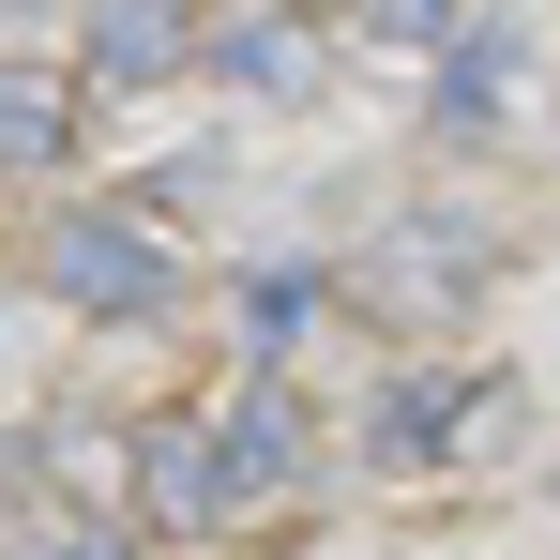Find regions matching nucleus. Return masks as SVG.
Here are the masks:
<instances>
[{"label":"nucleus","mask_w":560,"mask_h":560,"mask_svg":"<svg viewBox=\"0 0 560 560\" xmlns=\"http://www.w3.org/2000/svg\"><path fill=\"white\" fill-rule=\"evenodd\" d=\"M46 303L61 318H106V334H167L183 318V243L152 228V212H121V197H77V212H46Z\"/></svg>","instance_id":"1"},{"label":"nucleus","mask_w":560,"mask_h":560,"mask_svg":"<svg viewBox=\"0 0 560 560\" xmlns=\"http://www.w3.org/2000/svg\"><path fill=\"white\" fill-rule=\"evenodd\" d=\"M469 288H485V228H469V212H394L364 243V318H394V334L469 318Z\"/></svg>","instance_id":"2"},{"label":"nucleus","mask_w":560,"mask_h":560,"mask_svg":"<svg viewBox=\"0 0 560 560\" xmlns=\"http://www.w3.org/2000/svg\"><path fill=\"white\" fill-rule=\"evenodd\" d=\"M197 77V0H92V31H77V92H167Z\"/></svg>","instance_id":"3"},{"label":"nucleus","mask_w":560,"mask_h":560,"mask_svg":"<svg viewBox=\"0 0 560 560\" xmlns=\"http://www.w3.org/2000/svg\"><path fill=\"white\" fill-rule=\"evenodd\" d=\"M197 61H212L243 106H318V92H334L318 15H273V0H258V15H228V31H197Z\"/></svg>","instance_id":"4"},{"label":"nucleus","mask_w":560,"mask_h":560,"mask_svg":"<svg viewBox=\"0 0 560 560\" xmlns=\"http://www.w3.org/2000/svg\"><path fill=\"white\" fill-rule=\"evenodd\" d=\"M212 469H228V515H258L303 485V394L288 378H243L228 409H212Z\"/></svg>","instance_id":"5"},{"label":"nucleus","mask_w":560,"mask_h":560,"mask_svg":"<svg viewBox=\"0 0 560 560\" xmlns=\"http://www.w3.org/2000/svg\"><path fill=\"white\" fill-rule=\"evenodd\" d=\"M500 424V394H469V378H394L364 409V455L378 469H424V455H455V440H485Z\"/></svg>","instance_id":"6"},{"label":"nucleus","mask_w":560,"mask_h":560,"mask_svg":"<svg viewBox=\"0 0 560 560\" xmlns=\"http://www.w3.org/2000/svg\"><path fill=\"white\" fill-rule=\"evenodd\" d=\"M137 515L152 530H228V469H212V424H137Z\"/></svg>","instance_id":"7"},{"label":"nucleus","mask_w":560,"mask_h":560,"mask_svg":"<svg viewBox=\"0 0 560 560\" xmlns=\"http://www.w3.org/2000/svg\"><path fill=\"white\" fill-rule=\"evenodd\" d=\"M77 152V61L0 46V167H61Z\"/></svg>","instance_id":"8"},{"label":"nucleus","mask_w":560,"mask_h":560,"mask_svg":"<svg viewBox=\"0 0 560 560\" xmlns=\"http://www.w3.org/2000/svg\"><path fill=\"white\" fill-rule=\"evenodd\" d=\"M515 61H530V46H515L500 15H485V31H455V46H440V137H485V121L515 106Z\"/></svg>","instance_id":"9"},{"label":"nucleus","mask_w":560,"mask_h":560,"mask_svg":"<svg viewBox=\"0 0 560 560\" xmlns=\"http://www.w3.org/2000/svg\"><path fill=\"white\" fill-rule=\"evenodd\" d=\"M334 318V273H303V258H273V273H243V349H258V378H288V349Z\"/></svg>","instance_id":"10"},{"label":"nucleus","mask_w":560,"mask_h":560,"mask_svg":"<svg viewBox=\"0 0 560 560\" xmlns=\"http://www.w3.org/2000/svg\"><path fill=\"white\" fill-rule=\"evenodd\" d=\"M364 31H409V46L440 31V46H455V0H364Z\"/></svg>","instance_id":"11"}]
</instances>
